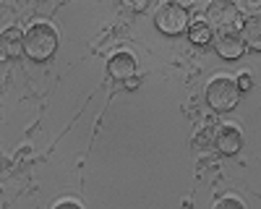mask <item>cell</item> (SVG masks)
<instances>
[{
	"instance_id": "cell-1",
	"label": "cell",
	"mask_w": 261,
	"mask_h": 209,
	"mask_svg": "<svg viewBox=\"0 0 261 209\" xmlns=\"http://www.w3.org/2000/svg\"><path fill=\"white\" fill-rule=\"evenodd\" d=\"M58 50V32L47 21H37L24 34V55L34 63H45Z\"/></svg>"
},
{
	"instance_id": "cell-2",
	"label": "cell",
	"mask_w": 261,
	"mask_h": 209,
	"mask_svg": "<svg viewBox=\"0 0 261 209\" xmlns=\"http://www.w3.org/2000/svg\"><path fill=\"white\" fill-rule=\"evenodd\" d=\"M238 99H241V89H238L235 79L230 76H217L209 81L206 87V104L214 110V113H227L232 110Z\"/></svg>"
},
{
	"instance_id": "cell-3",
	"label": "cell",
	"mask_w": 261,
	"mask_h": 209,
	"mask_svg": "<svg viewBox=\"0 0 261 209\" xmlns=\"http://www.w3.org/2000/svg\"><path fill=\"white\" fill-rule=\"evenodd\" d=\"M204 21L209 24L212 32H230V29H238V24H243L241 8L230 3V0H212L204 11Z\"/></svg>"
},
{
	"instance_id": "cell-4",
	"label": "cell",
	"mask_w": 261,
	"mask_h": 209,
	"mask_svg": "<svg viewBox=\"0 0 261 209\" xmlns=\"http://www.w3.org/2000/svg\"><path fill=\"white\" fill-rule=\"evenodd\" d=\"M154 27L162 32V34H170V37H178L183 32H188L191 27V16L186 11V6L180 3H162L154 13Z\"/></svg>"
},
{
	"instance_id": "cell-5",
	"label": "cell",
	"mask_w": 261,
	"mask_h": 209,
	"mask_svg": "<svg viewBox=\"0 0 261 209\" xmlns=\"http://www.w3.org/2000/svg\"><path fill=\"white\" fill-rule=\"evenodd\" d=\"M212 45H214V53L220 55L222 60H238V58H243V53L248 50L243 37H241V29L217 32L214 39H212Z\"/></svg>"
},
{
	"instance_id": "cell-6",
	"label": "cell",
	"mask_w": 261,
	"mask_h": 209,
	"mask_svg": "<svg viewBox=\"0 0 261 209\" xmlns=\"http://www.w3.org/2000/svg\"><path fill=\"white\" fill-rule=\"evenodd\" d=\"M107 71H110V76L115 81H134L136 76V58L130 53H115L110 58V63H107Z\"/></svg>"
},
{
	"instance_id": "cell-7",
	"label": "cell",
	"mask_w": 261,
	"mask_h": 209,
	"mask_svg": "<svg viewBox=\"0 0 261 209\" xmlns=\"http://www.w3.org/2000/svg\"><path fill=\"white\" fill-rule=\"evenodd\" d=\"M24 55V32L11 27L0 34V60H16Z\"/></svg>"
},
{
	"instance_id": "cell-8",
	"label": "cell",
	"mask_w": 261,
	"mask_h": 209,
	"mask_svg": "<svg viewBox=\"0 0 261 209\" xmlns=\"http://www.w3.org/2000/svg\"><path fill=\"white\" fill-rule=\"evenodd\" d=\"M214 146H217V152H222V154H238L243 146V134L238 131L235 125L227 123L214 134Z\"/></svg>"
},
{
	"instance_id": "cell-9",
	"label": "cell",
	"mask_w": 261,
	"mask_h": 209,
	"mask_svg": "<svg viewBox=\"0 0 261 209\" xmlns=\"http://www.w3.org/2000/svg\"><path fill=\"white\" fill-rule=\"evenodd\" d=\"M241 37H243V42H246V47L261 53V13H251V16L243 18Z\"/></svg>"
},
{
	"instance_id": "cell-10",
	"label": "cell",
	"mask_w": 261,
	"mask_h": 209,
	"mask_svg": "<svg viewBox=\"0 0 261 209\" xmlns=\"http://www.w3.org/2000/svg\"><path fill=\"white\" fill-rule=\"evenodd\" d=\"M188 39L193 42V45H212L214 32L209 29L206 21H193V24L188 27Z\"/></svg>"
},
{
	"instance_id": "cell-11",
	"label": "cell",
	"mask_w": 261,
	"mask_h": 209,
	"mask_svg": "<svg viewBox=\"0 0 261 209\" xmlns=\"http://www.w3.org/2000/svg\"><path fill=\"white\" fill-rule=\"evenodd\" d=\"M214 209H246V204L241 199H235V196H225L214 204Z\"/></svg>"
},
{
	"instance_id": "cell-12",
	"label": "cell",
	"mask_w": 261,
	"mask_h": 209,
	"mask_svg": "<svg viewBox=\"0 0 261 209\" xmlns=\"http://www.w3.org/2000/svg\"><path fill=\"white\" fill-rule=\"evenodd\" d=\"M235 84H238V89H241V92H248L253 87V79H251V73H241L235 79Z\"/></svg>"
},
{
	"instance_id": "cell-13",
	"label": "cell",
	"mask_w": 261,
	"mask_h": 209,
	"mask_svg": "<svg viewBox=\"0 0 261 209\" xmlns=\"http://www.w3.org/2000/svg\"><path fill=\"white\" fill-rule=\"evenodd\" d=\"M53 209H84L79 201H71V199H63V201H58Z\"/></svg>"
},
{
	"instance_id": "cell-14",
	"label": "cell",
	"mask_w": 261,
	"mask_h": 209,
	"mask_svg": "<svg viewBox=\"0 0 261 209\" xmlns=\"http://www.w3.org/2000/svg\"><path fill=\"white\" fill-rule=\"evenodd\" d=\"M128 8H134V11H144V8H146V3H130V0H128Z\"/></svg>"
}]
</instances>
